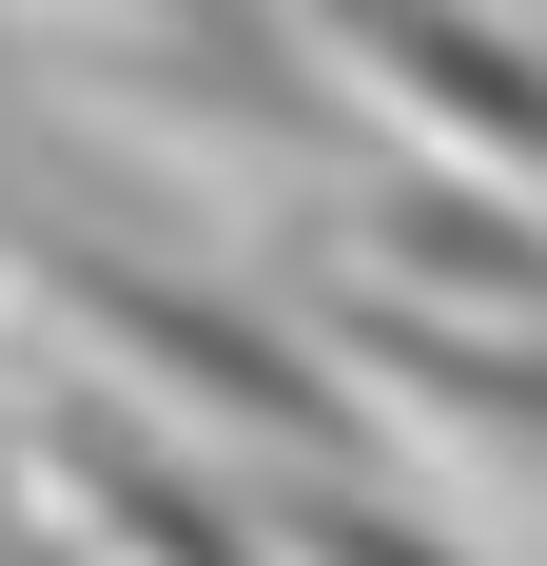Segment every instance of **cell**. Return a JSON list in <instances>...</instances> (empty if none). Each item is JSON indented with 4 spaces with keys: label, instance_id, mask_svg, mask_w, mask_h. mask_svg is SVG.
I'll return each instance as SVG.
<instances>
[{
    "label": "cell",
    "instance_id": "cell-1",
    "mask_svg": "<svg viewBox=\"0 0 547 566\" xmlns=\"http://www.w3.org/2000/svg\"><path fill=\"white\" fill-rule=\"evenodd\" d=\"M313 566H450V527H411V509H352V489H313Z\"/></svg>",
    "mask_w": 547,
    "mask_h": 566
}]
</instances>
